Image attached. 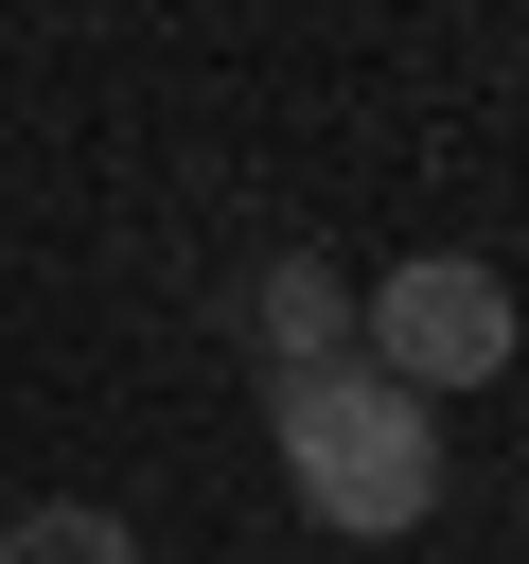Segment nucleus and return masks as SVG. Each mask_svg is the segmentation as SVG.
I'll return each mask as SVG.
<instances>
[{
    "label": "nucleus",
    "mask_w": 529,
    "mask_h": 564,
    "mask_svg": "<svg viewBox=\"0 0 529 564\" xmlns=\"http://www.w3.org/2000/svg\"><path fill=\"white\" fill-rule=\"evenodd\" d=\"M282 476H300L317 529L388 546V529L441 511V423H423L388 370H300V388H282Z\"/></svg>",
    "instance_id": "1"
},
{
    "label": "nucleus",
    "mask_w": 529,
    "mask_h": 564,
    "mask_svg": "<svg viewBox=\"0 0 529 564\" xmlns=\"http://www.w3.org/2000/svg\"><path fill=\"white\" fill-rule=\"evenodd\" d=\"M370 370H388L406 405H441V388H494V370H511V282H494L476 247H423V264H388V282H370Z\"/></svg>",
    "instance_id": "2"
},
{
    "label": "nucleus",
    "mask_w": 529,
    "mask_h": 564,
    "mask_svg": "<svg viewBox=\"0 0 529 564\" xmlns=\"http://www.w3.org/2000/svg\"><path fill=\"white\" fill-rule=\"evenodd\" d=\"M247 335H264V370L300 388V370H353V282L317 264V247H282L264 282H247Z\"/></svg>",
    "instance_id": "3"
},
{
    "label": "nucleus",
    "mask_w": 529,
    "mask_h": 564,
    "mask_svg": "<svg viewBox=\"0 0 529 564\" xmlns=\"http://www.w3.org/2000/svg\"><path fill=\"white\" fill-rule=\"evenodd\" d=\"M0 564H141V529H123V511H18Z\"/></svg>",
    "instance_id": "4"
}]
</instances>
